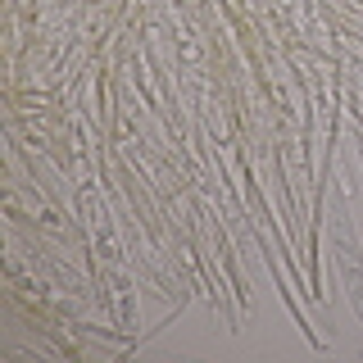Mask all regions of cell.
Returning <instances> with one entry per match:
<instances>
[{"label": "cell", "instance_id": "6da1fadb", "mask_svg": "<svg viewBox=\"0 0 363 363\" xmlns=\"http://www.w3.org/2000/svg\"><path fill=\"white\" fill-rule=\"evenodd\" d=\"M250 236H255V245L264 250V264L272 268V281H277V291H281V304H286V309H291V318H295V327H300V332H304V340H309L313 350H327V340H323V336L313 332L309 313H304L300 304H295V295H291V286H286V277H281V264H277V259H272V250H268V241H264V232H259V227H255V232H250Z\"/></svg>", "mask_w": 363, "mask_h": 363}]
</instances>
